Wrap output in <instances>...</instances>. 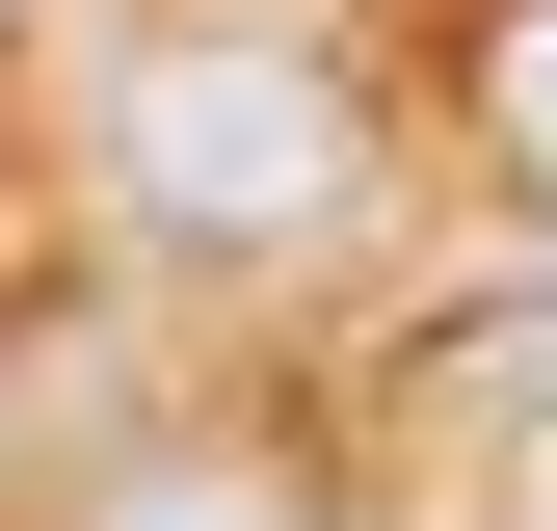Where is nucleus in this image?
<instances>
[{
	"label": "nucleus",
	"mask_w": 557,
	"mask_h": 531,
	"mask_svg": "<svg viewBox=\"0 0 557 531\" xmlns=\"http://www.w3.org/2000/svg\"><path fill=\"white\" fill-rule=\"evenodd\" d=\"M107 133H133V213L160 239H319L345 213V81L319 53H133Z\"/></svg>",
	"instance_id": "f257e3e1"
},
{
	"label": "nucleus",
	"mask_w": 557,
	"mask_h": 531,
	"mask_svg": "<svg viewBox=\"0 0 557 531\" xmlns=\"http://www.w3.org/2000/svg\"><path fill=\"white\" fill-rule=\"evenodd\" d=\"M478 160L557 213V0H478Z\"/></svg>",
	"instance_id": "f03ea898"
}]
</instances>
